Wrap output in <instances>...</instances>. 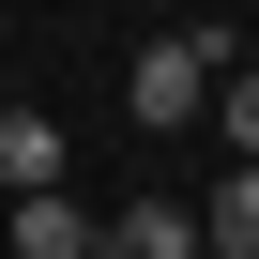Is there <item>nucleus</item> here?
<instances>
[{
    "mask_svg": "<svg viewBox=\"0 0 259 259\" xmlns=\"http://www.w3.org/2000/svg\"><path fill=\"white\" fill-rule=\"evenodd\" d=\"M92 259H107V244H92Z\"/></svg>",
    "mask_w": 259,
    "mask_h": 259,
    "instance_id": "obj_7",
    "label": "nucleus"
},
{
    "mask_svg": "<svg viewBox=\"0 0 259 259\" xmlns=\"http://www.w3.org/2000/svg\"><path fill=\"white\" fill-rule=\"evenodd\" d=\"M198 259H259V168H229L198 198Z\"/></svg>",
    "mask_w": 259,
    "mask_h": 259,
    "instance_id": "obj_5",
    "label": "nucleus"
},
{
    "mask_svg": "<svg viewBox=\"0 0 259 259\" xmlns=\"http://www.w3.org/2000/svg\"><path fill=\"white\" fill-rule=\"evenodd\" d=\"M92 244H107V259H198V213H183V198H122Z\"/></svg>",
    "mask_w": 259,
    "mask_h": 259,
    "instance_id": "obj_2",
    "label": "nucleus"
},
{
    "mask_svg": "<svg viewBox=\"0 0 259 259\" xmlns=\"http://www.w3.org/2000/svg\"><path fill=\"white\" fill-rule=\"evenodd\" d=\"M0 244H16V259H92V213H76L61 183H31L16 213H0Z\"/></svg>",
    "mask_w": 259,
    "mask_h": 259,
    "instance_id": "obj_3",
    "label": "nucleus"
},
{
    "mask_svg": "<svg viewBox=\"0 0 259 259\" xmlns=\"http://www.w3.org/2000/svg\"><path fill=\"white\" fill-rule=\"evenodd\" d=\"M213 76H229V16H198V31H153L138 61H122V107H138V138H198Z\"/></svg>",
    "mask_w": 259,
    "mask_h": 259,
    "instance_id": "obj_1",
    "label": "nucleus"
},
{
    "mask_svg": "<svg viewBox=\"0 0 259 259\" xmlns=\"http://www.w3.org/2000/svg\"><path fill=\"white\" fill-rule=\"evenodd\" d=\"M198 122H213V138H229V168H259V61H229V76H213V107H198Z\"/></svg>",
    "mask_w": 259,
    "mask_h": 259,
    "instance_id": "obj_6",
    "label": "nucleus"
},
{
    "mask_svg": "<svg viewBox=\"0 0 259 259\" xmlns=\"http://www.w3.org/2000/svg\"><path fill=\"white\" fill-rule=\"evenodd\" d=\"M31 183H61V122L46 107H0V198H31Z\"/></svg>",
    "mask_w": 259,
    "mask_h": 259,
    "instance_id": "obj_4",
    "label": "nucleus"
}]
</instances>
